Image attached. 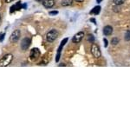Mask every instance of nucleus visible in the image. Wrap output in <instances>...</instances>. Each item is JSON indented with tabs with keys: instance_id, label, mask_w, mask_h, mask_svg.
Here are the masks:
<instances>
[{
	"instance_id": "obj_5",
	"label": "nucleus",
	"mask_w": 130,
	"mask_h": 130,
	"mask_svg": "<svg viewBox=\"0 0 130 130\" xmlns=\"http://www.w3.org/2000/svg\"><path fill=\"white\" fill-rule=\"evenodd\" d=\"M91 52H92L93 56H94L95 58H99L101 55L100 48H99V46L95 44H92V47H91Z\"/></svg>"
},
{
	"instance_id": "obj_26",
	"label": "nucleus",
	"mask_w": 130,
	"mask_h": 130,
	"mask_svg": "<svg viewBox=\"0 0 130 130\" xmlns=\"http://www.w3.org/2000/svg\"><path fill=\"white\" fill-rule=\"evenodd\" d=\"M0 21H1V16H0Z\"/></svg>"
},
{
	"instance_id": "obj_8",
	"label": "nucleus",
	"mask_w": 130,
	"mask_h": 130,
	"mask_svg": "<svg viewBox=\"0 0 130 130\" xmlns=\"http://www.w3.org/2000/svg\"><path fill=\"white\" fill-rule=\"evenodd\" d=\"M42 5L45 8H52L55 5V0H42Z\"/></svg>"
},
{
	"instance_id": "obj_10",
	"label": "nucleus",
	"mask_w": 130,
	"mask_h": 130,
	"mask_svg": "<svg viewBox=\"0 0 130 130\" xmlns=\"http://www.w3.org/2000/svg\"><path fill=\"white\" fill-rule=\"evenodd\" d=\"M22 8V4L21 2H17L16 5H12L11 7V13H12L13 11H15L16 10H20Z\"/></svg>"
},
{
	"instance_id": "obj_15",
	"label": "nucleus",
	"mask_w": 130,
	"mask_h": 130,
	"mask_svg": "<svg viewBox=\"0 0 130 130\" xmlns=\"http://www.w3.org/2000/svg\"><path fill=\"white\" fill-rule=\"evenodd\" d=\"M125 2V0H114V3L116 5H121Z\"/></svg>"
},
{
	"instance_id": "obj_25",
	"label": "nucleus",
	"mask_w": 130,
	"mask_h": 130,
	"mask_svg": "<svg viewBox=\"0 0 130 130\" xmlns=\"http://www.w3.org/2000/svg\"><path fill=\"white\" fill-rule=\"evenodd\" d=\"M36 1H38V2H41V1H42V0H36Z\"/></svg>"
},
{
	"instance_id": "obj_13",
	"label": "nucleus",
	"mask_w": 130,
	"mask_h": 130,
	"mask_svg": "<svg viewBox=\"0 0 130 130\" xmlns=\"http://www.w3.org/2000/svg\"><path fill=\"white\" fill-rule=\"evenodd\" d=\"M125 40L126 41H130V30H127L125 34Z\"/></svg>"
},
{
	"instance_id": "obj_21",
	"label": "nucleus",
	"mask_w": 130,
	"mask_h": 130,
	"mask_svg": "<svg viewBox=\"0 0 130 130\" xmlns=\"http://www.w3.org/2000/svg\"><path fill=\"white\" fill-rule=\"evenodd\" d=\"M26 6H27V5H26V4H24V5H23V7L24 8V9H25V8H26Z\"/></svg>"
},
{
	"instance_id": "obj_18",
	"label": "nucleus",
	"mask_w": 130,
	"mask_h": 130,
	"mask_svg": "<svg viewBox=\"0 0 130 130\" xmlns=\"http://www.w3.org/2000/svg\"><path fill=\"white\" fill-rule=\"evenodd\" d=\"M103 42H104V46H105V47H107V40L106 39V38H104V39H103Z\"/></svg>"
},
{
	"instance_id": "obj_23",
	"label": "nucleus",
	"mask_w": 130,
	"mask_h": 130,
	"mask_svg": "<svg viewBox=\"0 0 130 130\" xmlns=\"http://www.w3.org/2000/svg\"><path fill=\"white\" fill-rule=\"evenodd\" d=\"M76 2H82L83 0H76Z\"/></svg>"
},
{
	"instance_id": "obj_12",
	"label": "nucleus",
	"mask_w": 130,
	"mask_h": 130,
	"mask_svg": "<svg viewBox=\"0 0 130 130\" xmlns=\"http://www.w3.org/2000/svg\"><path fill=\"white\" fill-rule=\"evenodd\" d=\"M73 0H62V6H70L72 5Z\"/></svg>"
},
{
	"instance_id": "obj_14",
	"label": "nucleus",
	"mask_w": 130,
	"mask_h": 130,
	"mask_svg": "<svg viewBox=\"0 0 130 130\" xmlns=\"http://www.w3.org/2000/svg\"><path fill=\"white\" fill-rule=\"evenodd\" d=\"M118 42H119V39L117 37H114L112 38V40H111V44H112L113 45H116Z\"/></svg>"
},
{
	"instance_id": "obj_4",
	"label": "nucleus",
	"mask_w": 130,
	"mask_h": 130,
	"mask_svg": "<svg viewBox=\"0 0 130 130\" xmlns=\"http://www.w3.org/2000/svg\"><path fill=\"white\" fill-rule=\"evenodd\" d=\"M20 36H21V31L19 30H14L11 33V36H10V41L11 42H17L19 40Z\"/></svg>"
},
{
	"instance_id": "obj_16",
	"label": "nucleus",
	"mask_w": 130,
	"mask_h": 130,
	"mask_svg": "<svg viewBox=\"0 0 130 130\" xmlns=\"http://www.w3.org/2000/svg\"><path fill=\"white\" fill-rule=\"evenodd\" d=\"M88 41L90 42H95V37L93 35H89L88 36Z\"/></svg>"
},
{
	"instance_id": "obj_1",
	"label": "nucleus",
	"mask_w": 130,
	"mask_h": 130,
	"mask_svg": "<svg viewBox=\"0 0 130 130\" xmlns=\"http://www.w3.org/2000/svg\"><path fill=\"white\" fill-rule=\"evenodd\" d=\"M58 31L56 30H51L50 31H49L47 34H46V40L49 42H54L56 38L58 37Z\"/></svg>"
},
{
	"instance_id": "obj_19",
	"label": "nucleus",
	"mask_w": 130,
	"mask_h": 130,
	"mask_svg": "<svg viewBox=\"0 0 130 130\" xmlns=\"http://www.w3.org/2000/svg\"><path fill=\"white\" fill-rule=\"evenodd\" d=\"M90 21H91V22H93V23H94L95 24H96V23H95V18H91V19H90Z\"/></svg>"
},
{
	"instance_id": "obj_7",
	"label": "nucleus",
	"mask_w": 130,
	"mask_h": 130,
	"mask_svg": "<svg viewBox=\"0 0 130 130\" xmlns=\"http://www.w3.org/2000/svg\"><path fill=\"white\" fill-rule=\"evenodd\" d=\"M83 36H84V32H83V31L78 32V33H76V35L73 36L72 42H75V44H78V42H80L82 40Z\"/></svg>"
},
{
	"instance_id": "obj_6",
	"label": "nucleus",
	"mask_w": 130,
	"mask_h": 130,
	"mask_svg": "<svg viewBox=\"0 0 130 130\" xmlns=\"http://www.w3.org/2000/svg\"><path fill=\"white\" fill-rule=\"evenodd\" d=\"M30 42H31L30 38H28V37L24 38L21 42V49L23 50H27L28 48H29L30 45Z\"/></svg>"
},
{
	"instance_id": "obj_22",
	"label": "nucleus",
	"mask_w": 130,
	"mask_h": 130,
	"mask_svg": "<svg viewBox=\"0 0 130 130\" xmlns=\"http://www.w3.org/2000/svg\"><path fill=\"white\" fill-rule=\"evenodd\" d=\"M101 1H102V0H96V2H97V3H101Z\"/></svg>"
},
{
	"instance_id": "obj_3",
	"label": "nucleus",
	"mask_w": 130,
	"mask_h": 130,
	"mask_svg": "<svg viewBox=\"0 0 130 130\" xmlns=\"http://www.w3.org/2000/svg\"><path fill=\"white\" fill-rule=\"evenodd\" d=\"M40 56V50L37 48H33L30 50V58L31 61H36L39 58Z\"/></svg>"
},
{
	"instance_id": "obj_24",
	"label": "nucleus",
	"mask_w": 130,
	"mask_h": 130,
	"mask_svg": "<svg viewBox=\"0 0 130 130\" xmlns=\"http://www.w3.org/2000/svg\"><path fill=\"white\" fill-rule=\"evenodd\" d=\"M59 66H65V64H63V63H62V64H60Z\"/></svg>"
},
{
	"instance_id": "obj_20",
	"label": "nucleus",
	"mask_w": 130,
	"mask_h": 130,
	"mask_svg": "<svg viewBox=\"0 0 130 130\" xmlns=\"http://www.w3.org/2000/svg\"><path fill=\"white\" fill-rule=\"evenodd\" d=\"M13 0H5V3H11V2H12Z\"/></svg>"
},
{
	"instance_id": "obj_9",
	"label": "nucleus",
	"mask_w": 130,
	"mask_h": 130,
	"mask_svg": "<svg viewBox=\"0 0 130 130\" xmlns=\"http://www.w3.org/2000/svg\"><path fill=\"white\" fill-rule=\"evenodd\" d=\"M103 33H104L105 36H110L111 34L113 33V28H112V26H110V25L105 26L104 29H103Z\"/></svg>"
},
{
	"instance_id": "obj_2",
	"label": "nucleus",
	"mask_w": 130,
	"mask_h": 130,
	"mask_svg": "<svg viewBox=\"0 0 130 130\" xmlns=\"http://www.w3.org/2000/svg\"><path fill=\"white\" fill-rule=\"evenodd\" d=\"M12 59H13V56L11 54H7L0 60V66L2 67H6L8 66L11 62Z\"/></svg>"
},
{
	"instance_id": "obj_17",
	"label": "nucleus",
	"mask_w": 130,
	"mask_h": 130,
	"mask_svg": "<svg viewBox=\"0 0 130 130\" xmlns=\"http://www.w3.org/2000/svg\"><path fill=\"white\" fill-rule=\"evenodd\" d=\"M56 14H58V11H50V15H56Z\"/></svg>"
},
{
	"instance_id": "obj_11",
	"label": "nucleus",
	"mask_w": 130,
	"mask_h": 130,
	"mask_svg": "<svg viewBox=\"0 0 130 130\" xmlns=\"http://www.w3.org/2000/svg\"><path fill=\"white\" fill-rule=\"evenodd\" d=\"M100 11H101V7H100V6H95L94 9L90 11V13L91 14H95V15H97V14L100 13Z\"/></svg>"
}]
</instances>
